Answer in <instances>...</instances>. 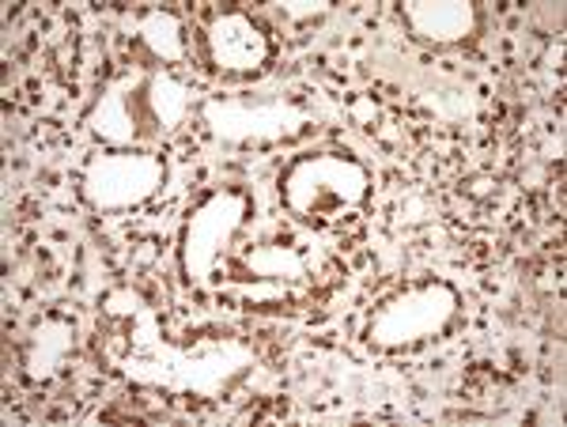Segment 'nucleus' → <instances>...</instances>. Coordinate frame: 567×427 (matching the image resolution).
I'll return each mask as SVG.
<instances>
[{
    "label": "nucleus",
    "instance_id": "f257e3e1",
    "mask_svg": "<svg viewBox=\"0 0 567 427\" xmlns=\"http://www.w3.org/2000/svg\"><path fill=\"white\" fill-rule=\"evenodd\" d=\"M194 106L178 76L163 69H136L114 80L87 111V133L110 148H141L171 136Z\"/></svg>",
    "mask_w": 567,
    "mask_h": 427
},
{
    "label": "nucleus",
    "instance_id": "f03ea898",
    "mask_svg": "<svg viewBox=\"0 0 567 427\" xmlns=\"http://www.w3.org/2000/svg\"><path fill=\"white\" fill-rule=\"evenodd\" d=\"M254 367V352L235 341L197 344V348H175V344H148L122 360V371L136 383L175 389V394L213 397L231 383H239Z\"/></svg>",
    "mask_w": 567,
    "mask_h": 427
},
{
    "label": "nucleus",
    "instance_id": "7ed1b4c3",
    "mask_svg": "<svg viewBox=\"0 0 567 427\" xmlns=\"http://www.w3.org/2000/svg\"><path fill=\"white\" fill-rule=\"evenodd\" d=\"M371 194V175L349 152H315L280 170V201L310 223H333Z\"/></svg>",
    "mask_w": 567,
    "mask_h": 427
},
{
    "label": "nucleus",
    "instance_id": "20e7f679",
    "mask_svg": "<svg viewBox=\"0 0 567 427\" xmlns=\"http://www.w3.org/2000/svg\"><path fill=\"white\" fill-rule=\"evenodd\" d=\"M462 299L454 292V284L446 280H427L409 292H398L393 299L379 306V314L368 325V341L382 352L413 348L446 333L458 317Z\"/></svg>",
    "mask_w": 567,
    "mask_h": 427
},
{
    "label": "nucleus",
    "instance_id": "39448f33",
    "mask_svg": "<svg viewBox=\"0 0 567 427\" xmlns=\"http://www.w3.org/2000/svg\"><path fill=\"white\" fill-rule=\"evenodd\" d=\"M200 125L224 144H277L307 133L315 125L310 111L291 98H235L208 95L197 106Z\"/></svg>",
    "mask_w": 567,
    "mask_h": 427
},
{
    "label": "nucleus",
    "instance_id": "423d86ee",
    "mask_svg": "<svg viewBox=\"0 0 567 427\" xmlns=\"http://www.w3.org/2000/svg\"><path fill=\"white\" fill-rule=\"evenodd\" d=\"M163 167L159 156L141 148H114L99 152L87 159L84 175H80V197L95 208V212H125L144 201H152L163 186Z\"/></svg>",
    "mask_w": 567,
    "mask_h": 427
},
{
    "label": "nucleus",
    "instance_id": "0eeeda50",
    "mask_svg": "<svg viewBox=\"0 0 567 427\" xmlns=\"http://www.w3.org/2000/svg\"><path fill=\"white\" fill-rule=\"evenodd\" d=\"M246 220H250V194L246 189H219V194L205 197L189 212L186 227H182V239H178L182 277L189 284H205L213 277L219 253L231 247Z\"/></svg>",
    "mask_w": 567,
    "mask_h": 427
},
{
    "label": "nucleus",
    "instance_id": "6e6552de",
    "mask_svg": "<svg viewBox=\"0 0 567 427\" xmlns=\"http://www.w3.org/2000/svg\"><path fill=\"white\" fill-rule=\"evenodd\" d=\"M200 53H205V65L224 76H250L261 72L269 61L272 45L261 23H254V15L239 12V8H227L216 12L213 20L200 31Z\"/></svg>",
    "mask_w": 567,
    "mask_h": 427
},
{
    "label": "nucleus",
    "instance_id": "1a4fd4ad",
    "mask_svg": "<svg viewBox=\"0 0 567 427\" xmlns=\"http://www.w3.org/2000/svg\"><path fill=\"white\" fill-rule=\"evenodd\" d=\"M401 20L420 42L454 45L477 31V4L470 0H405Z\"/></svg>",
    "mask_w": 567,
    "mask_h": 427
},
{
    "label": "nucleus",
    "instance_id": "9d476101",
    "mask_svg": "<svg viewBox=\"0 0 567 427\" xmlns=\"http://www.w3.org/2000/svg\"><path fill=\"white\" fill-rule=\"evenodd\" d=\"M72 352V325L61 317H45L23 344V371L31 378H50Z\"/></svg>",
    "mask_w": 567,
    "mask_h": 427
},
{
    "label": "nucleus",
    "instance_id": "9b49d317",
    "mask_svg": "<svg viewBox=\"0 0 567 427\" xmlns=\"http://www.w3.org/2000/svg\"><path fill=\"white\" fill-rule=\"evenodd\" d=\"M136 42L152 53L163 65H175V61L186 58V31H182V20L175 12H163V8H152L136 20Z\"/></svg>",
    "mask_w": 567,
    "mask_h": 427
},
{
    "label": "nucleus",
    "instance_id": "f8f14e48",
    "mask_svg": "<svg viewBox=\"0 0 567 427\" xmlns=\"http://www.w3.org/2000/svg\"><path fill=\"white\" fill-rule=\"evenodd\" d=\"M246 265L254 269V277H303V258L291 247H261L246 258Z\"/></svg>",
    "mask_w": 567,
    "mask_h": 427
},
{
    "label": "nucleus",
    "instance_id": "ddd939ff",
    "mask_svg": "<svg viewBox=\"0 0 567 427\" xmlns=\"http://www.w3.org/2000/svg\"><path fill=\"white\" fill-rule=\"evenodd\" d=\"M280 12H284V20H291V23H307L329 12V0H284Z\"/></svg>",
    "mask_w": 567,
    "mask_h": 427
}]
</instances>
